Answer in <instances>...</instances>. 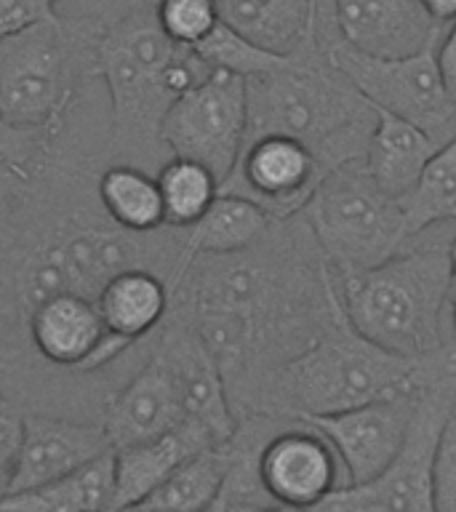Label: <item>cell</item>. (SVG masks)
<instances>
[{"instance_id": "obj_41", "label": "cell", "mask_w": 456, "mask_h": 512, "mask_svg": "<svg viewBox=\"0 0 456 512\" xmlns=\"http://www.w3.org/2000/svg\"><path fill=\"white\" fill-rule=\"evenodd\" d=\"M448 264H451V291H456V230L448 243Z\"/></svg>"}, {"instance_id": "obj_34", "label": "cell", "mask_w": 456, "mask_h": 512, "mask_svg": "<svg viewBox=\"0 0 456 512\" xmlns=\"http://www.w3.org/2000/svg\"><path fill=\"white\" fill-rule=\"evenodd\" d=\"M56 16V0H0V40Z\"/></svg>"}, {"instance_id": "obj_4", "label": "cell", "mask_w": 456, "mask_h": 512, "mask_svg": "<svg viewBox=\"0 0 456 512\" xmlns=\"http://www.w3.org/2000/svg\"><path fill=\"white\" fill-rule=\"evenodd\" d=\"M395 395H422L419 360L376 347L342 315L310 350L264 379L243 416L310 419Z\"/></svg>"}, {"instance_id": "obj_3", "label": "cell", "mask_w": 456, "mask_h": 512, "mask_svg": "<svg viewBox=\"0 0 456 512\" xmlns=\"http://www.w3.org/2000/svg\"><path fill=\"white\" fill-rule=\"evenodd\" d=\"M451 238L416 235L387 262L336 278L344 318L398 358H427L451 342Z\"/></svg>"}, {"instance_id": "obj_29", "label": "cell", "mask_w": 456, "mask_h": 512, "mask_svg": "<svg viewBox=\"0 0 456 512\" xmlns=\"http://www.w3.org/2000/svg\"><path fill=\"white\" fill-rule=\"evenodd\" d=\"M195 51H198L214 70L232 72V75H240V78L246 80L278 70L280 64L288 59V56L272 54L267 48L256 46V43L243 38L240 32H235L224 22L216 24L214 32H211L206 40H200L198 46H195Z\"/></svg>"}, {"instance_id": "obj_21", "label": "cell", "mask_w": 456, "mask_h": 512, "mask_svg": "<svg viewBox=\"0 0 456 512\" xmlns=\"http://www.w3.org/2000/svg\"><path fill=\"white\" fill-rule=\"evenodd\" d=\"M94 302L107 331L136 344L155 334L166 320L171 307V288L158 272L131 267L112 275Z\"/></svg>"}, {"instance_id": "obj_1", "label": "cell", "mask_w": 456, "mask_h": 512, "mask_svg": "<svg viewBox=\"0 0 456 512\" xmlns=\"http://www.w3.org/2000/svg\"><path fill=\"white\" fill-rule=\"evenodd\" d=\"M168 312L206 342L235 419L272 371L310 350L344 315L334 272L302 214L275 219L243 251L190 259L171 283Z\"/></svg>"}, {"instance_id": "obj_42", "label": "cell", "mask_w": 456, "mask_h": 512, "mask_svg": "<svg viewBox=\"0 0 456 512\" xmlns=\"http://www.w3.org/2000/svg\"><path fill=\"white\" fill-rule=\"evenodd\" d=\"M208 512H232V510H230V504H227V499H224V496H219V499L214 502V507H211Z\"/></svg>"}, {"instance_id": "obj_7", "label": "cell", "mask_w": 456, "mask_h": 512, "mask_svg": "<svg viewBox=\"0 0 456 512\" xmlns=\"http://www.w3.org/2000/svg\"><path fill=\"white\" fill-rule=\"evenodd\" d=\"M299 214L336 278L387 262L408 243L400 198L374 182L363 160L331 168Z\"/></svg>"}, {"instance_id": "obj_35", "label": "cell", "mask_w": 456, "mask_h": 512, "mask_svg": "<svg viewBox=\"0 0 456 512\" xmlns=\"http://www.w3.org/2000/svg\"><path fill=\"white\" fill-rule=\"evenodd\" d=\"M419 387L427 390H443L451 395L456 408V347L451 342L432 352L427 358H419Z\"/></svg>"}, {"instance_id": "obj_17", "label": "cell", "mask_w": 456, "mask_h": 512, "mask_svg": "<svg viewBox=\"0 0 456 512\" xmlns=\"http://www.w3.org/2000/svg\"><path fill=\"white\" fill-rule=\"evenodd\" d=\"M99 424L110 438L112 451L147 443L184 424L174 374L158 352L150 350L131 382L107 400Z\"/></svg>"}, {"instance_id": "obj_43", "label": "cell", "mask_w": 456, "mask_h": 512, "mask_svg": "<svg viewBox=\"0 0 456 512\" xmlns=\"http://www.w3.org/2000/svg\"><path fill=\"white\" fill-rule=\"evenodd\" d=\"M0 360H6V355H3V344H0Z\"/></svg>"}, {"instance_id": "obj_18", "label": "cell", "mask_w": 456, "mask_h": 512, "mask_svg": "<svg viewBox=\"0 0 456 512\" xmlns=\"http://www.w3.org/2000/svg\"><path fill=\"white\" fill-rule=\"evenodd\" d=\"M107 334L94 299L70 291L43 296L27 315V342L48 366L78 374Z\"/></svg>"}, {"instance_id": "obj_31", "label": "cell", "mask_w": 456, "mask_h": 512, "mask_svg": "<svg viewBox=\"0 0 456 512\" xmlns=\"http://www.w3.org/2000/svg\"><path fill=\"white\" fill-rule=\"evenodd\" d=\"M155 22L171 43L195 48L222 22L216 0H155Z\"/></svg>"}, {"instance_id": "obj_19", "label": "cell", "mask_w": 456, "mask_h": 512, "mask_svg": "<svg viewBox=\"0 0 456 512\" xmlns=\"http://www.w3.org/2000/svg\"><path fill=\"white\" fill-rule=\"evenodd\" d=\"M203 448L219 446H214L192 424H179L176 430L155 440H147V443L115 448L112 451V462H115L112 512H126L144 502L179 464L187 462L192 454H198Z\"/></svg>"}, {"instance_id": "obj_37", "label": "cell", "mask_w": 456, "mask_h": 512, "mask_svg": "<svg viewBox=\"0 0 456 512\" xmlns=\"http://www.w3.org/2000/svg\"><path fill=\"white\" fill-rule=\"evenodd\" d=\"M27 187H30V179H19V176L0 168V227L14 216V211L24 200Z\"/></svg>"}, {"instance_id": "obj_15", "label": "cell", "mask_w": 456, "mask_h": 512, "mask_svg": "<svg viewBox=\"0 0 456 512\" xmlns=\"http://www.w3.org/2000/svg\"><path fill=\"white\" fill-rule=\"evenodd\" d=\"M344 43L379 59H403L438 46L440 27L419 0H328Z\"/></svg>"}, {"instance_id": "obj_26", "label": "cell", "mask_w": 456, "mask_h": 512, "mask_svg": "<svg viewBox=\"0 0 456 512\" xmlns=\"http://www.w3.org/2000/svg\"><path fill=\"white\" fill-rule=\"evenodd\" d=\"M230 459L224 446L203 448L182 462L144 502L126 512H208L222 496Z\"/></svg>"}, {"instance_id": "obj_30", "label": "cell", "mask_w": 456, "mask_h": 512, "mask_svg": "<svg viewBox=\"0 0 456 512\" xmlns=\"http://www.w3.org/2000/svg\"><path fill=\"white\" fill-rule=\"evenodd\" d=\"M62 136L14 126L0 112V168L19 179H35L56 152Z\"/></svg>"}, {"instance_id": "obj_11", "label": "cell", "mask_w": 456, "mask_h": 512, "mask_svg": "<svg viewBox=\"0 0 456 512\" xmlns=\"http://www.w3.org/2000/svg\"><path fill=\"white\" fill-rule=\"evenodd\" d=\"M323 176L326 168L302 142L278 134L256 136L243 144L235 171L219 192L248 198L272 219H288L307 206Z\"/></svg>"}, {"instance_id": "obj_39", "label": "cell", "mask_w": 456, "mask_h": 512, "mask_svg": "<svg viewBox=\"0 0 456 512\" xmlns=\"http://www.w3.org/2000/svg\"><path fill=\"white\" fill-rule=\"evenodd\" d=\"M230 510L232 512H315L310 510V507H288V504H230Z\"/></svg>"}, {"instance_id": "obj_2", "label": "cell", "mask_w": 456, "mask_h": 512, "mask_svg": "<svg viewBox=\"0 0 456 512\" xmlns=\"http://www.w3.org/2000/svg\"><path fill=\"white\" fill-rule=\"evenodd\" d=\"M246 96V142L291 136L310 147L326 174L366 155L376 107L331 64L318 40V24L315 35L278 70L248 78Z\"/></svg>"}, {"instance_id": "obj_20", "label": "cell", "mask_w": 456, "mask_h": 512, "mask_svg": "<svg viewBox=\"0 0 456 512\" xmlns=\"http://www.w3.org/2000/svg\"><path fill=\"white\" fill-rule=\"evenodd\" d=\"M227 27L272 54L291 56L315 35L320 0H216Z\"/></svg>"}, {"instance_id": "obj_27", "label": "cell", "mask_w": 456, "mask_h": 512, "mask_svg": "<svg viewBox=\"0 0 456 512\" xmlns=\"http://www.w3.org/2000/svg\"><path fill=\"white\" fill-rule=\"evenodd\" d=\"M408 240L456 222V136L435 150L411 190L400 198Z\"/></svg>"}, {"instance_id": "obj_23", "label": "cell", "mask_w": 456, "mask_h": 512, "mask_svg": "<svg viewBox=\"0 0 456 512\" xmlns=\"http://www.w3.org/2000/svg\"><path fill=\"white\" fill-rule=\"evenodd\" d=\"M272 222L275 219L248 198L219 192L206 214L182 230V267L195 256L235 254L254 246Z\"/></svg>"}, {"instance_id": "obj_22", "label": "cell", "mask_w": 456, "mask_h": 512, "mask_svg": "<svg viewBox=\"0 0 456 512\" xmlns=\"http://www.w3.org/2000/svg\"><path fill=\"white\" fill-rule=\"evenodd\" d=\"M435 150L438 144L422 128L392 112L376 110V126L368 139L363 163L384 192L403 198L414 187Z\"/></svg>"}, {"instance_id": "obj_25", "label": "cell", "mask_w": 456, "mask_h": 512, "mask_svg": "<svg viewBox=\"0 0 456 512\" xmlns=\"http://www.w3.org/2000/svg\"><path fill=\"white\" fill-rule=\"evenodd\" d=\"M96 200L115 227L147 235L166 227L158 179L134 163H110L96 176Z\"/></svg>"}, {"instance_id": "obj_13", "label": "cell", "mask_w": 456, "mask_h": 512, "mask_svg": "<svg viewBox=\"0 0 456 512\" xmlns=\"http://www.w3.org/2000/svg\"><path fill=\"white\" fill-rule=\"evenodd\" d=\"M416 398L395 395L302 422L312 424L334 446L344 467V486H355L376 478L398 456L414 419Z\"/></svg>"}, {"instance_id": "obj_9", "label": "cell", "mask_w": 456, "mask_h": 512, "mask_svg": "<svg viewBox=\"0 0 456 512\" xmlns=\"http://www.w3.org/2000/svg\"><path fill=\"white\" fill-rule=\"evenodd\" d=\"M246 78L214 70L190 94L179 96L160 120V142L168 158H187L211 171L222 187L246 142Z\"/></svg>"}, {"instance_id": "obj_12", "label": "cell", "mask_w": 456, "mask_h": 512, "mask_svg": "<svg viewBox=\"0 0 456 512\" xmlns=\"http://www.w3.org/2000/svg\"><path fill=\"white\" fill-rule=\"evenodd\" d=\"M150 350L158 352L174 374L184 424L203 432L214 446H224L238 427V419L227 398L222 371L198 331L184 318L168 312L152 334Z\"/></svg>"}, {"instance_id": "obj_38", "label": "cell", "mask_w": 456, "mask_h": 512, "mask_svg": "<svg viewBox=\"0 0 456 512\" xmlns=\"http://www.w3.org/2000/svg\"><path fill=\"white\" fill-rule=\"evenodd\" d=\"M424 6V11L440 24V27H448L451 22H456V0H419Z\"/></svg>"}, {"instance_id": "obj_10", "label": "cell", "mask_w": 456, "mask_h": 512, "mask_svg": "<svg viewBox=\"0 0 456 512\" xmlns=\"http://www.w3.org/2000/svg\"><path fill=\"white\" fill-rule=\"evenodd\" d=\"M454 400L443 390L416 398V411L398 456L376 478L339 486L310 510L315 512H435L432 507V454Z\"/></svg>"}, {"instance_id": "obj_36", "label": "cell", "mask_w": 456, "mask_h": 512, "mask_svg": "<svg viewBox=\"0 0 456 512\" xmlns=\"http://www.w3.org/2000/svg\"><path fill=\"white\" fill-rule=\"evenodd\" d=\"M435 62L446 94L456 102V22L448 24V30L440 35V46H435Z\"/></svg>"}, {"instance_id": "obj_32", "label": "cell", "mask_w": 456, "mask_h": 512, "mask_svg": "<svg viewBox=\"0 0 456 512\" xmlns=\"http://www.w3.org/2000/svg\"><path fill=\"white\" fill-rule=\"evenodd\" d=\"M432 507L456 512V411L443 424L432 454Z\"/></svg>"}, {"instance_id": "obj_8", "label": "cell", "mask_w": 456, "mask_h": 512, "mask_svg": "<svg viewBox=\"0 0 456 512\" xmlns=\"http://www.w3.org/2000/svg\"><path fill=\"white\" fill-rule=\"evenodd\" d=\"M318 40L336 70L374 104L376 110L392 112L414 123L443 147L456 136V102L446 94L440 80L435 48L403 59H379L360 54L344 43L331 16L328 0H320Z\"/></svg>"}, {"instance_id": "obj_16", "label": "cell", "mask_w": 456, "mask_h": 512, "mask_svg": "<svg viewBox=\"0 0 456 512\" xmlns=\"http://www.w3.org/2000/svg\"><path fill=\"white\" fill-rule=\"evenodd\" d=\"M110 451V438L102 424L72 422L48 414H24L22 448L8 494L54 483Z\"/></svg>"}, {"instance_id": "obj_24", "label": "cell", "mask_w": 456, "mask_h": 512, "mask_svg": "<svg viewBox=\"0 0 456 512\" xmlns=\"http://www.w3.org/2000/svg\"><path fill=\"white\" fill-rule=\"evenodd\" d=\"M112 499L115 462L110 451L54 483L6 494L0 512H112Z\"/></svg>"}, {"instance_id": "obj_40", "label": "cell", "mask_w": 456, "mask_h": 512, "mask_svg": "<svg viewBox=\"0 0 456 512\" xmlns=\"http://www.w3.org/2000/svg\"><path fill=\"white\" fill-rule=\"evenodd\" d=\"M448 328H451V344L456 347V291H451L448 299Z\"/></svg>"}, {"instance_id": "obj_5", "label": "cell", "mask_w": 456, "mask_h": 512, "mask_svg": "<svg viewBox=\"0 0 456 512\" xmlns=\"http://www.w3.org/2000/svg\"><path fill=\"white\" fill-rule=\"evenodd\" d=\"M174 51L155 22V3L131 8L96 40V75L110 96V150L118 163L147 168L166 150L160 120L174 99L163 88V67Z\"/></svg>"}, {"instance_id": "obj_6", "label": "cell", "mask_w": 456, "mask_h": 512, "mask_svg": "<svg viewBox=\"0 0 456 512\" xmlns=\"http://www.w3.org/2000/svg\"><path fill=\"white\" fill-rule=\"evenodd\" d=\"M91 78L96 38L59 16L0 40V112L14 126L62 136Z\"/></svg>"}, {"instance_id": "obj_33", "label": "cell", "mask_w": 456, "mask_h": 512, "mask_svg": "<svg viewBox=\"0 0 456 512\" xmlns=\"http://www.w3.org/2000/svg\"><path fill=\"white\" fill-rule=\"evenodd\" d=\"M24 432V414L16 406L6 387L0 384V499L8 494L11 475H14L19 448H22Z\"/></svg>"}, {"instance_id": "obj_28", "label": "cell", "mask_w": 456, "mask_h": 512, "mask_svg": "<svg viewBox=\"0 0 456 512\" xmlns=\"http://www.w3.org/2000/svg\"><path fill=\"white\" fill-rule=\"evenodd\" d=\"M155 179L163 198L166 227L174 230H187L198 222L219 195V179L195 160L168 158Z\"/></svg>"}, {"instance_id": "obj_14", "label": "cell", "mask_w": 456, "mask_h": 512, "mask_svg": "<svg viewBox=\"0 0 456 512\" xmlns=\"http://www.w3.org/2000/svg\"><path fill=\"white\" fill-rule=\"evenodd\" d=\"M342 462L334 446L312 424H283L259 451V483L272 504L315 507L334 488L344 486Z\"/></svg>"}]
</instances>
